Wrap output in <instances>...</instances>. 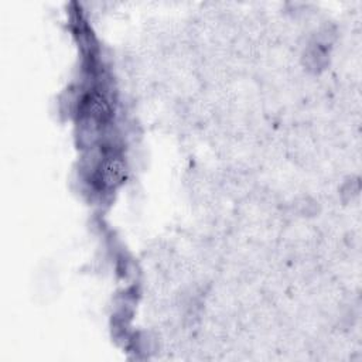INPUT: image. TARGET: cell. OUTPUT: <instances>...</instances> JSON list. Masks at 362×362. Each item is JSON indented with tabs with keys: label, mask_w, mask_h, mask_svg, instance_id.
<instances>
[{
	"label": "cell",
	"mask_w": 362,
	"mask_h": 362,
	"mask_svg": "<svg viewBox=\"0 0 362 362\" xmlns=\"http://www.w3.org/2000/svg\"><path fill=\"white\" fill-rule=\"evenodd\" d=\"M126 173L127 167L124 158L113 150H107L96 161L92 181L102 191L115 189L124 181Z\"/></svg>",
	"instance_id": "1"
}]
</instances>
